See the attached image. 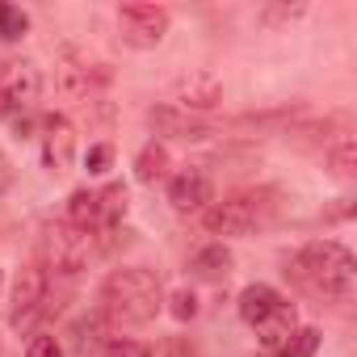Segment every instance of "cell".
Here are the masks:
<instances>
[{"label":"cell","instance_id":"8fae6325","mask_svg":"<svg viewBox=\"0 0 357 357\" xmlns=\"http://www.w3.org/2000/svg\"><path fill=\"white\" fill-rule=\"evenodd\" d=\"M172 97H176V105H181V109L206 114V109H215L223 101V84L211 72H190V76H181V80L172 84Z\"/></svg>","mask_w":357,"mask_h":357},{"label":"cell","instance_id":"7a4b0ae2","mask_svg":"<svg viewBox=\"0 0 357 357\" xmlns=\"http://www.w3.org/2000/svg\"><path fill=\"white\" fill-rule=\"evenodd\" d=\"M298 286L324 294V298H349L357 286V261L340 240H311L294 252L290 269Z\"/></svg>","mask_w":357,"mask_h":357},{"label":"cell","instance_id":"44dd1931","mask_svg":"<svg viewBox=\"0 0 357 357\" xmlns=\"http://www.w3.org/2000/svg\"><path fill=\"white\" fill-rule=\"evenodd\" d=\"M168 311H172V319H181V324H190L194 315H198V294L194 290H172V298H168Z\"/></svg>","mask_w":357,"mask_h":357},{"label":"cell","instance_id":"52a82bcc","mask_svg":"<svg viewBox=\"0 0 357 357\" xmlns=\"http://www.w3.org/2000/svg\"><path fill=\"white\" fill-rule=\"evenodd\" d=\"M47 290H51V278L43 273V265H30V269L17 273V282H13V307H9V324L17 332L47 315Z\"/></svg>","mask_w":357,"mask_h":357},{"label":"cell","instance_id":"d6986e66","mask_svg":"<svg viewBox=\"0 0 357 357\" xmlns=\"http://www.w3.org/2000/svg\"><path fill=\"white\" fill-rule=\"evenodd\" d=\"M315 349H319V332L315 328H294L278 344V357H315Z\"/></svg>","mask_w":357,"mask_h":357},{"label":"cell","instance_id":"277c9868","mask_svg":"<svg viewBox=\"0 0 357 357\" xmlns=\"http://www.w3.org/2000/svg\"><path fill=\"white\" fill-rule=\"evenodd\" d=\"M240 319L261 336L265 349L278 353V344L294 332V303H290L286 294H278L273 286L257 282V286H248V290L240 294Z\"/></svg>","mask_w":357,"mask_h":357},{"label":"cell","instance_id":"d4e9b609","mask_svg":"<svg viewBox=\"0 0 357 357\" xmlns=\"http://www.w3.org/2000/svg\"><path fill=\"white\" fill-rule=\"evenodd\" d=\"M298 13H303V5H294V9H265V22H278V17L290 22V17H298Z\"/></svg>","mask_w":357,"mask_h":357},{"label":"cell","instance_id":"2e32d148","mask_svg":"<svg viewBox=\"0 0 357 357\" xmlns=\"http://www.w3.org/2000/svg\"><path fill=\"white\" fill-rule=\"evenodd\" d=\"M135 176H139L143 185H151V181H160V176H168V147L151 139V143L135 155Z\"/></svg>","mask_w":357,"mask_h":357},{"label":"cell","instance_id":"9c48e42d","mask_svg":"<svg viewBox=\"0 0 357 357\" xmlns=\"http://www.w3.org/2000/svg\"><path fill=\"white\" fill-rule=\"evenodd\" d=\"M215 202V185L202 168H181L176 176H168V206L176 215H202Z\"/></svg>","mask_w":357,"mask_h":357},{"label":"cell","instance_id":"3957f363","mask_svg":"<svg viewBox=\"0 0 357 357\" xmlns=\"http://www.w3.org/2000/svg\"><path fill=\"white\" fill-rule=\"evenodd\" d=\"M273 219H278V194L273 190H240V194H227L223 202H211L202 211L206 231L211 236H223V240L257 236Z\"/></svg>","mask_w":357,"mask_h":357},{"label":"cell","instance_id":"ba28073f","mask_svg":"<svg viewBox=\"0 0 357 357\" xmlns=\"http://www.w3.org/2000/svg\"><path fill=\"white\" fill-rule=\"evenodd\" d=\"M38 89H43V76H38L34 63H26V59H0V105H5V114L30 109L38 101Z\"/></svg>","mask_w":357,"mask_h":357},{"label":"cell","instance_id":"5b68a950","mask_svg":"<svg viewBox=\"0 0 357 357\" xmlns=\"http://www.w3.org/2000/svg\"><path fill=\"white\" fill-rule=\"evenodd\" d=\"M38 252H43V273H59V278H76L89 269V252H93V236L72 227V223H47L38 236Z\"/></svg>","mask_w":357,"mask_h":357},{"label":"cell","instance_id":"5bb4252c","mask_svg":"<svg viewBox=\"0 0 357 357\" xmlns=\"http://www.w3.org/2000/svg\"><path fill=\"white\" fill-rule=\"evenodd\" d=\"M97 215H101V227L97 231H114L126 215V185L122 181H109L105 190H97Z\"/></svg>","mask_w":357,"mask_h":357},{"label":"cell","instance_id":"cb8c5ba5","mask_svg":"<svg viewBox=\"0 0 357 357\" xmlns=\"http://www.w3.org/2000/svg\"><path fill=\"white\" fill-rule=\"evenodd\" d=\"M26 357H63V344L55 336H34L26 344Z\"/></svg>","mask_w":357,"mask_h":357},{"label":"cell","instance_id":"7402d4cb","mask_svg":"<svg viewBox=\"0 0 357 357\" xmlns=\"http://www.w3.org/2000/svg\"><path fill=\"white\" fill-rule=\"evenodd\" d=\"M101 357H151V349L147 344H139V340H105L101 344Z\"/></svg>","mask_w":357,"mask_h":357},{"label":"cell","instance_id":"8992f818","mask_svg":"<svg viewBox=\"0 0 357 357\" xmlns=\"http://www.w3.org/2000/svg\"><path fill=\"white\" fill-rule=\"evenodd\" d=\"M168 26H172V17H168V9H160V5H122V9H118L122 43L135 47V51L160 47L164 34H168Z\"/></svg>","mask_w":357,"mask_h":357},{"label":"cell","instance_id":"603a6c76","mask_svg":"<svg viewBox=\"0 0 357 357\" xmlns=\"http://www.w3.org/2000/svg\"><path fill=\"white\" fill-rule=\"evenodd\" d=\"M109 160H114V147H109V143H93L89 155H84V168H89V172H105Z\"/></svg>","mask_w":357,"mask_h":357},{"label":"cell","instance_id":"6da1fadb","mask_svg":"<svg viewBox=\"0 0 357 357\" xmlns=\"http://www.w3.org/2000/svg\"><path fill=\"white\" fill-rule=\"evenodd\" d=\"M160 307H164V290L151 269L122 265L101 282V315L109 324L139 328V324H151L160 315Z\"/></svg>","mask_w":357,"mask_h":357},{"label":"cell","instance_id":"ac0fdd59","mask_svg":"<svg viewBox=\"0 0 357 357\" xmlns=\"http://www.w3.org/2000/svg\"><path fill=\"white\" fill-rule=\"evenodd\" d=\"M151 122L164 126V130H172L176 139H206V135H211L202 122H194V118H185V114H176V109H151Z\"/></svg>","mask_w":357,"mask_h":357},{"label":"cell","instance_id":"484cf974","mask_svg":"<svg viewBox=\"0 0 357 357\" xmlns=\"http://www.w3.org/2000/svg\"><path fill=\"white\" fill-rule=\"evenodd\" d=\"M0 290H5V269H0Z\"/></svg>","mask_w":357,"mask_h":357},{"label":"cell","instance_id":"ffe728a7","mask_svg":"<svg viewBox=\"0 0 357 357\" xmlns=\"http://www.w3.org/2000/svg\"><path fill=\"white\" fill-rule=\"evenodd\" d=\"M26 30H30V17L17 5H0V38L17 43V38H26Z\"/></svg>","mask_w":357,"mask_h":357},{"label":"cell","instance_id":"7c38bea8","mask_svg":"<svg viewBox=\"0 0 357 357\" xmlns=\"http://www.w3.org/2000/svg\"><path fill=\"white\" fill-rule=\"evenodd\" d=\"M105 80V68L101 63H89V59H76V51H68V59L59 63V93L80 101L93 93V84Z\"/></svg>","mask_w":357,"mask_h":357},{"label":"cell","instance_id":"4fadbf2b","mask_svg":"<svg viewBox=\"0 0 357 357\" xmlns=\"http://www.w3.org/2000/svg\"><path fill=\"white\" fill-rule=\"evenodd\" d=\"M63 223H72V227H80V231H89V236H97V227H101L97 190H76V194L68 198V219H63Z\"/></svg>","mask_w":357,"mask_h":357},{"label":"cell","instance_id":"9a60e30c","mask_svg":"<svg viewBox=\"0 0 357 357\" xmlns=\"http://www.w3.org/2000/svg\"><path fill=\"white\" fill-rule=\"evenodd\" d=\"M190 273H194V278H206V282H219V278H227V273H231V252H227L223 244H211V248L194 252Z\"/></svg>","mask_w":357,"mask_h":357},{"label":"cell","instance_id":"30bf717a","mask_svg":"<svg viewBox=\"0 0 357 357\" xmlns=\"http://www.w3.org/2000/svg\"><path fill=\"white\" fill-rule=\"evenodd\" d=\"M76 160V126L63 114H51L43 122V164L51 172H68Z\"/></svg>","mask_w":357,"mask_h":357},{"label":"cell","instance_id":"e0dca14e","mask_svg":"<svg viewBox=\"0 0 357 357\" xmlns=\"http://www.w3.org/2000/svg\"><path fill=\"white\" fill-rule=\"evenodd\" d=\"M328 172L336 176V181H353L357 176V139H340L328 147Z\"/></svg>","mask_w":357,"mask_h":357}]
</instances>
